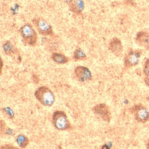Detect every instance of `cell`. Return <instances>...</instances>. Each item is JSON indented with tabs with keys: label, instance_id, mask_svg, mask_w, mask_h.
<instances>
[{
	"label": "cell",
	"instance_id": "1",
	"mask_svg": "<svg viewBox=\"0 0 149 149\" xmlns=\"http://www.w3.org/2000/svg\"><path fill=\"white\" fill-rule=\"evenodd\" d=\"M22 41L26 45L35 47L38 42L37 33L30 23H26L22 26L19 30Z\"/></svg>",
	"mask_w": 149,
	"mask_h": 149
},
{
	"label": "cell",
	"instance_id": "2",
	"mask_svg": "<svg viewBox=\"0 0 149 149\" xmlns=\"http://www.w3.org/2000/svg\"><path fill=\"white\" fill-rule=\"evenodd\" d=\"M33 23L41 35L53 36L54 35L52 26L43 18L36 17L33 20Z\"/></svg>",
	"mask_w": 149,
	"mask_h": 149
},
{
	"label": "cell",
	"instance_id": "3",
	"mask_svg": "<svg viewBox=\"0 0 149 149\" xmlns=\"http://www.w3.org/2000/svg\"><path fill=\"white\" fill-rule=\"evenodd\" d=\"M35 95L38 101L45 106H51L54 102V94L46 87H40L36 91Z\"/></svg>",
	"mask_w": 149,
	"mask_h": 149
},
{
	"label": "cell",
	"instance_id": "4",
	"mask_svg": "<svg viewBox=\"0 0 149 149\" xmlns=\"http://www.w3.org/2000/svg\"><path fill=\"white\" fill-rule=\"evenodd\" d=\"M53 119L55 126L58 130H67L70 127L67 116L63 111H56L53 115Z\"/></svg>",
	"mask_w": 149,
	"mask_h": 149
},
{
	"label": "cell",
	"instance_id": "5",
	"mask_svg": "<svg viewBox=\"0 0 149 149\" xmlns=\"http://www.w3.org/2000/svg\"><path fill=\"white\" fill-rule=\"evenodd\" d=\"M141 53L138 50H131L125 57L124 62L127 68L135 66L138 63Z\"/></svg>",
	"mask_w": 149,
	"mask_h": 149
},
{
	"label": "cell",
	"instance_id": "6",
	"mask_svg": "<svg viewBox=\"0 0 149 149\" xmlns=\"http://www.w3.org/2000/svg\"><path fill=\"white\" fill-rule=\"evenodd\" d=\"M135 118L138 122L144 123L149 119V113L146 109L141 106L136 105L133 108Z\"/></svg>",
	"mask_w": 149,
	"mask_h": 149
},
{
	"label": "cell",
	"instance_id": "7",
	"mask_svg": "<svg viewBox=\"0 0 149 149\" xmlns=\"http://www.w3.org/2000/svg\"><path fill=\"white\" fill-rule=\"evenodd\" d=\"M74 74L77 80L84 82L91 79V74L88 69L83 66H78L74 70Z\"/></svg>",
	"mask_w": 149,
	"mask_h": 149
},
{
	"label": "cell",
	"instance_id": "8",
	"mask_svg": "<svg viewBox=\"0 0 149 149\" xmlns=\"http://www.w3.org/2000/svg\"><path fill=\"white\" fill-rule=\"evenodd\" d=\"M135 41L138 45L149 50V33L147 32H139L137 34Z\"/></svg>",
	"mask_w": 149,
	"mask_h": 149
},
{
	"label": "cell",
	"instance_id": "9",
	"mask_svg": "<svg viewBox=\"0 0 149 149\" xmlns=\"http://www.w3.org/2000/svg\"><path fill=\"white\" fill-rule=\"evenodd\" d=\"M68 6L71 12L76 14H80L84 9V1L83 0H69Z\"/></svg>",
	"mask_w": 149,
	"mask_h": 149
},
{
	"label": "cell",
	"instance_id": "10",
	"mask_svg": "<svg viewBox=\"0 0 149 149\" xmlns=\"http://www.w3.org/2000/svg\"><path fill=\"white\" fill-rule=\"evenodd\" d=\"M109 47L112 53L117 56H119L122 54L123 50V45L121 41L118 38L112 39L111 40Z\"/></svg>",
	"mask_w": 149,
	"mask_h": 149
},
{
	"label": "cell",
	"instance_id": "11",
	"mask_svg": "<svg viewBox=\"0 0 149 149\" xmlns=\"http://www.w3.org/2000/svg\"><path fill=\"white\" fill-rule=\"evenodd\" d=\"M94 110L95 113L100 115L104 120L108 121L109 120V112L105 104H98L95 107Z\"/></svg>",
	"mask_w": 149,
	"mask_h": 149
},
{
	"label": "cell",
	"instance_id": "12",
	"mask_svg": "<svg viewBox=\"0 0 149 149\" xmlns=\"http://www.w3.org/2000/svg\"><path fill=\"white\" fill-rule=\"evenodd\" d=\"M52 58L54 61L59 64H64L68 61V57L59 53H53L52 54Z\"/></svg>",
	"mask_w": 149,
	"mask_h": 149
},
{
	"label": "cell",
	"instance_id": "13",
	"mask_svg": "<svg viewBox=\"0 0 149 149\" xmlns=\"http://www.w3.org/2000/svg\"><path fill=\"white\" fill-rule=\"evenodd\" d=\"M4 51L6 54L11 56L15 54L16 50L15 48L12 45V43L9 41H7L4 44Z\"/></svg>",
	"mask_w": 149,
	"mask_h": 149
},
{
	"label": "cell",
	"instance_id": "14",
	"mask_svg": "<svg viewBox=\"0 0 149 149\" xmlns=\"http://www.w3.org/2000/svg\"><path fill=\"white\" fill-rule=\"evenodd\" d=\"M74 59L76 61H82L86 59V56L80 48H77L74 54Z\"/></svg>",
	"mask_w": 149,
	"mask_h": 149
},
{
	"label": "cell",
	"instance_id": "15",
	"mask_svg": "<svg viewBox=\"0 0 149 149\" xmlns=\"http://www.w3.org/2000/svg\"><path fill=\"white\" fill-rule=\"evenodd\" d=\"M17 143L20 146L25 148L29 143V139L24 136H19L17 139Z\"/></svg>",
	"mask_w": 149,
	"mask_h": 149
},
{
	"label": "cell",
	"instance_id": "16",
	"mask_svg": "<svg viewBox=\"0 0 149 149\" xmlns=\"http://www.w3.org/2000/svg\"><path fill=\"white\" fill-rule=\"evenodd\" d=\"M3 111L6 114V116H7L9 118H13L14 116L13 111L10 108H8L4 109H3Z\"/></svg>",
	"mask_w": 149,
	"mask_h": 149
},
{
	"label": "cell",
	"instance_id": "17",
	"mask_svg": "<svg viewBox=\"0 0 149 149\" xmlns=\"http://www.w3.org/2000/svg\"><path fill=\"white\" fill-rule=\"evenodd\" d=\"M143 71L146 77H149V59L146 61Z\"/></svg>",
	"mask_w": 149,
	"mask_h": 149
},
{
	"label": "cell",
	"instance_id": "18",
	"mask_svg": "<svg viewBox=\"0 0 149 149\" xmlns=\"http://www.w3.org/2000/svg\"><path fill=\"white\" fill-rule=\"evenodd\" d=\"M145 81L146 83L149 86V77H146L145 78Z\"/></svg>",
	"mask_w": 149,
	"mask_h": 149
},
{
	"label": "cell",
	"instance_id": "19",
	"mask_svg": "<svg viewBox=\"0 0 149 149\" xmlns=\"http://www.w3.org/2000/svg\"><path fill=\"white\" fill-rule=\"evenodd\" d=\"M148 148H149V143H148Z\"/></svg>",
	"mask_w": 149,
	"mask_h": 149
}]
</instances>
